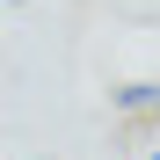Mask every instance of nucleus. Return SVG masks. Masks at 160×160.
<instances>
[{"mask_svg": "<svg viewBox=\"0 0 160 160\" xmlns=\"http://www.w3.org/2000/svg\"><path fill=\"white\" fill-rule=\"evenodd\" d=\"M117 102H124V109H153V80H131V88H124Z\"/></svg>", "mask_w": 160, "mask_h": 160, "instance_id": "1", "label": "nucleus"}]
</instances>
